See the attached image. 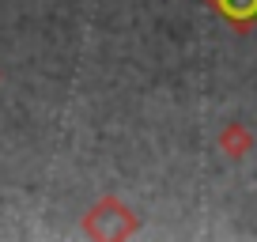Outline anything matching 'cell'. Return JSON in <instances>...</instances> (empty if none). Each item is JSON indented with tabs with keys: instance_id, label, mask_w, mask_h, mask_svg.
<instances>
[]
</instances>
